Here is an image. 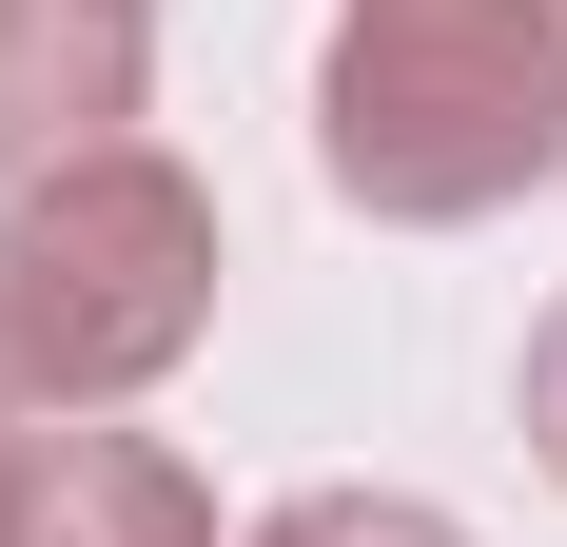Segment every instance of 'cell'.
Returning a JSON list of instances; mask_svg holds the SVG:
<instances>
[{"mask_svg": "<svg viewBox=\"0 0 567 547\" xmlns=\"http://www.w3.org/2000/svg\"><path fill=\"white\" fill-rule=\"evenodd\" d=\"M313 157L352 216H509L567 157V0H352L313 59Z\"/></svg>", "mask_w": 567, "mask_h": 547, "instance_id": "obj_1", "label": "cell"}, {"mask_svg": "<svg viewBox=\"0 0 567 547\" xmlns=\"http://www.w3.org/2000/svg\"><path fill=\"white\" fill-rule=\"evenodd\" d=\"M216 332V196L157 137H99L0 196V372L20 411H117Z\"/></svg>", "mask_w": 567, "mask_h": 547, "instance_id": "obj_2", "label": "cell"}, {"mask_svg": "<svg viewBox=\"0 0 567 547\" xmlns=\"http://www.w3.org/2000/svg\"><path fill=\"white\" fill-rule=\"evenodd\" d=\"M137 79H157V20L137 0H0V196L59 176V157H99L137 117Z\"/></svg>", "mask_w": 567, "mask_h": 547, "instance_id": "obj_3", "label": "cell"}, {"mask_svg": "<svg viewBox=\"0 0 567 547\" xmlns=\"http://www.w3.org/2000/svg\"><path fill=\"white\" fill-rule=\"evenodd\" d=\"M0 547H216V489L137 431H40L0 489Z\"/></svg>", "mask_w": 567, "mask_h": 547, "instance_id": "obj_4", "label": "cell"}, {"mask_svg": "<svg viewBox=\"0 0 567 547\" xmlns=\"http://www.w3.org/2000/svg\"><path fill=\"white\" fill-rule=\"evenodd\" d=\"M255 547H470V528H451V508H411V489H293Z\"/></svg>", "mask_w": 567, "mask_h": 547, "instance_id": "obj_5", "label": "cell"}, {"mask_svg": "<svg viewBox=\"0 0 567 547\" xmlns=\"http://www.w3.org/2000/svg\"><path fill=\"white\" fill-rule=\"evenodd\" d=\"M528 450H548V469H567V313L528 332Z\"/></svg>", "mask_w": 567, "mask_h": 547, "instance_id": "obj_6", "label": "cell"}, {"mask_svg": "<svg viewBox=\"0 0 567 547\" xmlns=\"http://www.w3.org/2000/svg\"><path fill=\"white\" fill-rule=\"evenodd\" d=\"M20 450H40V431H20V372H0V489H20Z\"/></svg>", "mask_w": 567, "mask_h": 547, "instance_id": "obj_7", "label": "cell"}]
</instances>
